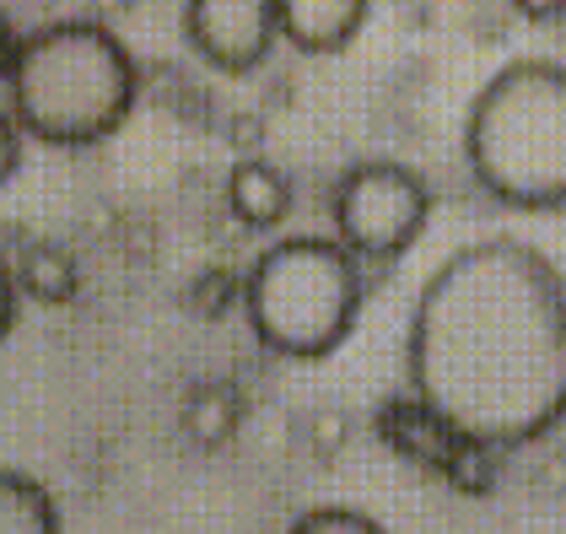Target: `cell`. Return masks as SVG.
<instances>
[{"label": "cell", "mask_w": 566, "mask_h": 534, "mask_svg": "<svg viewBox=\"0 0 566 534\" xmlns=\"http://www.w3.org/2000/svg\"><path fill=\"white\" fill-rule=\"evenodd\" d=\"M405 384L453 443L523 448L566 421V275L523 238H475L427 275Z\"/></svg>", "instance_id": "cell-1"}, {"label": "cell", "mask_w": 566, "mask_h": 534, "mask_svg": "<svg viewBox=\"0 0 566 534\" xmlns=\"http://www.w3.org/2000/svg\"><path fill=\"white\" fill-rule=\"evenodd\" d=\"M135 108V60L103 22H49L6 44V114L44 146H92Z\"/></svg>", "instance_id": "cell-2"}, {"label": "cell", "mask_w": 566, "mask_h": 534, "mask_svg": "<svg viewBox=\"0 0 566 534\" xmlns=\"http://www.w3.org/2000/svg\"><path fill=\"white\" fill-rule=\"evenodd\" d=\"M464 163L513 211L566 206V65L513 60L470 97Z\"/></svg>", "instance_id": "cell-3"}, {"label": "cell", "mask_w": 566, "mask_h": 534, "mask_svg": "<svg viewBox=\"0 0 566 534\" xmlns=\"http://www.w3.org/2000/svg\"><path fill=\"white\" fill-rule=\"evenodd\" d=\"M367 303L361 265L340 238H281L243 275V313L264 352L318 362L350 335Z\"/></svg>", "instance_id": "cell-4"}, {"label": "cell", "mask_w": 566, "mask_h": 534, "mask_svg": "<svg viewBox=\"0 0 566 534\" xmlns=\"http://www.w3.org/2000/svg\"><path fill=\"white\" fill-rule=\"evenodd\" d=\"M427 217H432V195H427L421 174L405 163H389V157L346 168L329 195L335 238L356 260H378V265L399 260L421 238Z\"/></svg>", "instance_id": "cell-5"}, {"label": "cell", "mask_w": 566, "mask_h": 534, "mask_svg": "<svg viewBox=\"0 0 566 534\" xmlns=\"http://www.w3.org/2000/svg\"><path fill=\"white\" fill-rule=\"evenodd\" d=\"M184 39L211 71L249 76L281 39V0H184Z\"/></svg>", "instance_id": "cell-6"}, {"label": "cell", "mask_w": 566, "mask_h": 534, "mask_svg": "<svg viewBox=\"0 0 566 534\" xmlns=\"http://www.w3.org/2000/svg\"><path fill=\"white\" fill-rule=\"evenodd\" d=\"M373 0H281V39L303 54H340L367 28Z\"/></svg>", "instance_id": "cell-7"}, {"label": "cell", "mask_w": 566, "mask_h": 534, "mask_svg": "<svg viewBox=\"0 0 566 534\" xmlns=\"http://www.w3.org/2000/svg\"><path fill=\"white\" fill-rule=\"evenodd\" d=\"M227 211L249 232H270L292 217V178L264 157H243L227 174Z\"/></svg>", "instance_id": "cell-8"}, {"label": "cell", "mask_w": 566, "mask_h": 534, "mask_svg": "<svg viewBox=\"0 0 566 534\" xmlns=\"http://www.w3.org/2000/svg\"><path fill=\"white\" fill-rule=\"evenodd\" d=\"M238 421H243V400H238V389L232 384H221V378H206V384H195L184 405H178V427H184V438L195 448H206V453H217L238 438Z\"/></svg>", "instance_id": "cell-9"}, {"label": "cell", "mask_w": 566, "mask_h": 534, "mask_svg": "<svg viewBox=\"0 0 566 534\" xmlns=\"http://www.w3.org/2000/svg\"><path fill=\"white\" fill-rule=\"evenodd\" d=\"M0 534H60L54 496L22 470H0Z\"/></svg>", "instance_id": "cell-10"}, {"label": "cell", "mask_w": 566, "mask_h": 534, "mask_svg": "<svg viewBox=\"0 0 566 534\" xmlns=\"http://www.w3.org/2000/svg\"><path fill=\"white\" fill-rule=\"evenodd\" d=\"M17 281H22V292L28 297H39V303H76V292H82V270L76 260L65 254V249H54V243H33L22 260H17Z\"/></svg>", "instance_id": "cell-11"}, {"label": "cell", "mask_w": 566, "mask_h": 534, "mask_svg": "<svg viewBox=\"0 0 566 534\" xmlns=\"http://www.w3.org/2000/svg\"><path fill=\"white\" fill-rule=\"evenodd\" d=\"M286 534H389V530H384L378 519H367L361 507H340V502H329V507H307Z\"/></svg>", "instance_id": "cell-12"}, {"label": "cell", "mask_w": 566, "mask_h": 534, "mask_svg": "<svg viewBox=\"0 0 566 534\" xmlns=\"http://www.w3.org/2000/svg\"><path fill=\"white\" fill-rule=\"evenodd\" d=\"M189 303L206 313V318H221V313H232L243 303V281L232 270H206V275L189 281Z\"/></svg>", "instance_id": "cell-13"}, {"label": "cell", "mask_w": 566, "mask_h": 534, "mask_svg": "<svg viewBox=\"0 0 566 534\" xmlns=\"http://www.w3.org/2000/svg\"><path fill=\"white\" fill-rule=\"evenodd\" d=\"M307 438H313V453H318V459H335V453L346 448V438H350L346 410H318V416H313V432H307Z\"/></svg>", "instance_id": "cell-14"}, {"label": "cell", "mask_w": 566, "mask_h": 534, "mask_svg": "<svg viewBox=\"0 0 566 534\" xmlns=\"http://www.w3.org/2000/svg\"><path fill=\"white\" fill-rule=\"evenodd\" d=\"M513 11L528 17V22H556L566 11V0H513Z\"/></svg>", "instance_id": "cell-15"}]
</instances>
